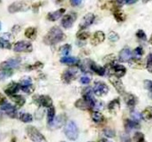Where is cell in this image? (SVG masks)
I'll return each instance as SVG.
<instances>
[{
	"label": "cell",
	"instance_id": "obj_41",
	"mask_svg": "<svg viewBox=\"0 0 152 142\" xmlns=\"http://www.w3.org/2000/svg\"><path fill=\"white\" fill-rule=\"evenodd\" d=\"M0 47L1 48H5V49H10L11 48V44H10L9 41L0 38Z\"/></svg>",
	"mask_w": 152,
	"mask_h": 142
},
{
	"label": "cell",
	"instance_id": "obj_40",
	"mask_svg": "<svg viewBox=\"0 0 152 142\" xmlns=\"http://www.w3.org/2000/svg\"><path fill=\"white\" fill-rule=\"evenodd\" d=\"M131 116H132V118L134 119V121H135V122H138V121H140V120L142 118V114H140V113L137 112V111H133V112L131 113Z\"/></svg>",
	"mask_w": 152,
	"mask_h": 142
},
{
	"label": "cell",
	"instance_id": "obj_60",
	"mask_svg": "<svg viewBox=\"0 0 152 142\" xmlns=\"http://www.w3.org/2000/svg\"><path fill=\"white\" fill-rule=\"evenodd\" d=\"M0 30H1V23H0Z\"/></svg>",
	"mask_w": 152,
	"mask_h": 142
},
{
	"label": "cell",
	"instance_id": "obj_17",
	"mask_svg": "<svg viewBox=\"0 0 152 142\" xmlns=\"http://www.w3.org/2000/svg\"><path fill=\"white\" fill-rule=\"evenodd\" d=\"M20 89V84H17V83H11L4 90L5 93L8 95V96H12V95H14L16 94Z\"/></svg>",
	"mask_w": 152,
	"mask_h": 142
},
{
	"label": "cell",
	"instance_id": "obj_50",
	"mask_svg": "<svg viewBox=\"0 0 152 142\" xmlns=\"http://www.w3.org/2000/svg\"><path fill=\"white\" fill-rule=\"evenodd\" d=\"M70 2L73 6H78L81 4L82 0H70Z\"/></svg>",
	"mask_w": 152,
	"mask_h": 142
},
{
	"label": "cell",
	"instance_id": "obj_49",
	"mask_svg": "<svg viewBox=\"0 0 152 142\" xmlns=\"http://www.w3.org/2000/svg\"><path fill=\"white\" fill-rule=\"evenodd\" d=\"M42 64L41 62H37L35 65L30 66L28 69H29V70H37V69H40V68H42Z\"/></svg>",
	"mask_w": 152,
	"mask_h": 142
},
{
	"label": "cell",
	"instance_id": "obj_24",
	"mask_svg": "<svg viewBox=\"0 0 152 142\" xmlns=\"http://www.w3.org/2000/svg\"><path fill=\"white\" fill-rule=\"evenodd\" d=\"M10 98H11V100H12L14 103H16L19 106H22L25 104V102H26L25 98H24L23 96H20V95H16V94H14V95L10 96Z\"/></svg>",
	"mask_w": 152,
	"mask_h": 142
},
{
	"label": "cell",
	"instance_id": "obj_47",
	"mask_svg": "<svg viewBox=\"0 0 152 142\" xmlns=\"http://www.w3.org/2000/svg\"><path fill=\"white\" fill-rule=\"evenodd\" d=\"M93 108H94L96 111H99V110H101V109L104 108V104H103V102H96V101L95 106H94Z\"/></svg>",
	"mask_w": 152,
	"mask_h": 142
},
{
	"label": "cell",
	"instance_id": "obj_10",
	"mask_svg": "<svg viewBox=\"0 0 152 142\" xmlns=\"http://www.w3.org/2000/svg\"><path fill=\"white\" fill-rule=\"evenodd\" d=\"M78 75V70L76 69H69L67 70H66L63 74H62V80L66 83L69 84L70 82H72L74 79H75L76 76Z\"/></svg>",
	"mask_w": 152,
	"mask_h": 142
},
{
	"label": "cell",
	"instance_id": "obj_42",
	"mask_svg": "<svg viewBox=\"0 0 152 142\" xmlns=\"http://www.w3.org/2000/svg\"><path fill=\"white\" fill-rule=\"evenodd\" d=\"M108 38H109V40L112 41V42H116V41H118V40L119 39V36H118V35L116 32L111 31V32L109 33V35H108Z\"/></svg>",
	"mask_w": 152,
	"mask_h": 142
},
{
	"label": "cell",
	"instance_id": "obj_11",
	"mask_svg": "<svg viewBox=\"0 0 152 142\" xmlns=\"http://www.w3.org/2000/svg\"><path fill=\"white\" fill-rule=\"evenodd\" d=\"M77 18V15H76L75 13H68L67 15L64 16L63 19H62V26L65 28V29H69L73 26L75 21Z\"/></svg>",
	"mask_w": 152,
	"mask_h": 142
},
{
	"label": "cell",
	"instance_id": "obj_53",
	"mask_svg": "<svg viewBox=\"0 0 152 142\" xmlns=\"http://www.w3.org/2000/svg\"><path fill=\"white\" fill-rule=\"evenodd\" d=\"M127 4H134V3H135L136 1H138V0H125Z\"/></svg>",
	"mask_w": 152,
	"mask_h": 142
},
{
	"label": "cell",
	"instance_id": "obj_5",
	"mask_svg": "<svg viewBox=\"0 0 152 142\" xmlns=\"http://www.w3.org/2000/svg\"><path fill=\"white\" fill-rule=\"evenodd\" d=\"M32 44L29 42L27 41H20L17 42L14 46H13V50L17 53H22V52H26V53H30L32 52Z\"/></svg>",
	"mask_w": 152,
	"mask_h": 142
},
{
	"label": "cell",
	"instance_id": "obj_46",
	"mask_svg": "<svg viewBox=\"0 0 152 142\" xmlns=\"http://www.w3.org/2000/svg\"><path fill=\"white\" fill-rule=\"evenodd\" d=\"M24 92L26 93H31L34 92V86L33 85H29V86H27V87H23V88H20Z\"/></svg>",
	"mask_w": 152,
	"mask_h": 142
},
{
	"label": "cell",
	"instance_id": "obj_16",
	"mask_svg": "<svg viewBox=\"0 0 152 142\" xmlns=\"http://www.w3.org/2000/svg\"><path fill=\"white\" fill-rule=\"evenodd\" d=\"M111 69L113 72V75L117 76V77H122L126 75V70L124 66L122 65H119V64H113L111 66Z\"/></svg>",
	"mask_w": 152,
	"mask_h": 142
},
{
	"label": "cell",
	"instance_id": "obj_39",
	"mask_svg": "<svg viewBox=\"0 0 152 142\" xmlns=\"http://www.w3.org/2000/svg\"><path fill=\"white\" fill-rule=\"evenodd\" d=\"M147 70L150 73H152V53L149 54L147 57V64H146Z\"/></svg>",
	"mask_w": 152,
	"mask_h": 142
},
{
	"label": "cell",
	"instance_id": "obj_58",
	"mask_svg": "<svg viewBox=\"0 0 152 142\" xmlns=\"http://www.w3.org/2000/svg\"><path fill=\"white\" fill-rule=\"evenodd\" d=\"M11 142H16V140H15V139H12V141Z\"/></svg>",
	"mask_w": 152,
	"mask_h": 142
},
{
	"label": "cell",
	"instance_id": "obj_29",
	"mask_svg": "<svg viewBox=\"0 0 152 142\" xmlns=\"http://www.w3.org/2000/svg\"><path fill=\"white\" fill-rule=\"evenodd\" d=\"M25 36L29 39H35L37 37V30L35 28H28L25 31Z\"/></svg>",
	"mask_w": 152,
	"mask_h": 142
},
{
	"label": "cell",
	"instance_id": "obj_27",
	"mask_svg": "<svg viewBox=\"0 0 152 142\" xmlns=\"http://www.w3.org/2000/svg\"><path fill=\"white\" fill-rule=\"evenodd\" d=\"M92 119H93V121H94L95 123H96V124H101V123L104 122V115H103L100 112L96 111V112H93V113H92Z\"/></svg>",
	"mask_w": 152,
	"mask_h": 142
},
{
	"label": "cell",
	"instance_id": "obj_36",
	"mask_svg": "<svg viewBox=\"0 0 152 142\" xmlns=\"http://www.w3.org/2000/svg\"><path fill=\"white\" fill-rule=\"evenodd\" d=\"M77 37H78V39H80V40H85V39H87L88 37H89V33L87 32V31L81 30V31H80V32L77 34Z\"/></svg>",
	"mask_w": 152,
	"mask_h": 142
},
{
	"label": "cell",
	"instance_id": "obj_25",
	"mask_svg": "<svg viewBox=\"0 0 152 142\" xmlns=\"http://www.w3.org/2000/svg\"><path fill=\"white\" fill-rule=\"evenodd\" d=\"M60 62L66 65H76L79 63V59L75 57H64L60 60Z\"/></svg>",
	"mask_w": 152,
	"mask_h": 142
},
{
	"label": "cell",
	"instance_id": "obj_26",
	"mask_svg": "<svg viewBox=\"0 0 152 142\" xmlns=\"http://www.w3.org/2000/svg\"><path fill=\"white\" fill-rule=\"evenodd\" d=\"M119 100L118 99H115L113 101H112L109 104H108V108L112 113H116L118 109H119Z\"/></svg>",
	"mask_w": 152,
	"mask_h": 142
},
{
	"label": "cell",
	"instance_id": "obj_43",
	"mask_svg": "<svg viewBox=\"0 0 152 142\" xmlns=\"http://www.w3.org/2000/svg\"><path fill=\"white\" fill-rule=\"evenodd\" d=\"M136 36L141 39V40H143V41H146L147 40V36L145 34V32L142 30H139L137 32H136Z\"/></svg>",
	"mask_w": 152,
	"mask_h": 142
},
{
	"label": "cell",
	"instance_id": "obj_23",
	"mask_svg": "<svg viewBox=\"0 0 152 142\" xmlns=\"http://www.w3.org/2000/svg\"><path fill=\"white\" fill-rule=\"evenodd\" d=\"M113 15L114 18L116 19L117 21L118 22H121V21H124L126 20V15L123 13V12H121L118 8L115 7L113 8Z\"/></svg>",
	"mask_w": 152,
	"mask_h": 142
},
{
	"label": "cell",
	"instance_id": "obj_6",
	"mask_svg": "<svg viewBox=\"0 0 152 142\" xmlns=\"http://www.w3.org/2000/svg\"><path fill=\"white\" fill-rule=\"evenodd\" d=\"M20 59H10L6 61H4L0 64L1 70H11L12 69H16L20 66Z\"/></svg>",
	"mask_w": 152,
	"mask_h": 142
},
{
	"label": "cell",
	"instance_id": "obj_44",
	"mask_svg": "<svg viewBox=\"0 0 152 142\" xmlns=\"http://www.w3.org/2000/svg\"><path fill=\"white\" fill-rule=\"evenodd\" d=\"M104 135L106 136V137H108V138H113L114 136H115V132H114L113 130H112V129H105L104 131Z\"/></svg>",
	"mask_w": 152,
	"mask_h": 142
},
{
	"label": "cell",
	"instance_id": "obj_61",
	"mask_svg": "<svg viewBox=\"0 0 152 142\" xmlns=\"http://www.w3.org/2000/svg\"><path fill=\"white\" fill-rule=\"evenodd\" d=\"M0 2H1V0H0Z\"/></svg>",
	"mask_w": 152,
	"mask_h": 142
},
{
	"label": "cell",
	"instance_id": "obj_13",
	"mask_svg": "<svg viewBox=\"0 0 152 142\" xmlns=\"http://www.w3.org/2000/svg\"><path fill=\"white\" fill-rule=\"evenodd\" d=\"M94 21H95V15L93 14V13H88V14H86L83 18H82V20H81V21H80V29H86V28H88V26H90L93 22H94Z\"/></svg>",
	"mask_w": 152,
	"mask_h": 142
},
{
	"label": "cell",
	"instance_id": "obj_19",
	"mask_svg": "<svg viewBox=\"0 0 152 142\" xmlns=\"http://www.w3.org/2000/svg\"><path fill=\"white\" fill-rule=\"evenodd\" d=\"M104 37H105V36L103 31H96L93 35V37L91 39V44L93 45H97V44H101L102 42H104Z\"/></svg>",
	"mask_w": 152,
	"mask_h": 142
},
{
	"label": "cell",
	"instance_id": "obj_55",
	"mask_svg": "<svg viewBox=\"0 0 152 142\" xmlns=\"http://www.w3.org/2000/svg\"><path fill=\"white\" fill-rule=\"evenodd\" d=\"M55 1H56L57 4H59V3H61L62 1H64V0H55Z\"/></svg>",
	"mask_w": 152,
	"mask_h": 142
},
{
	"label": "cell",
	"instance_id": "obj_30",
	"mask_svg": "<svg viewBox=\"0 0 152 142\" xmlns=\"http://www.w3.org/2000/svg\"><path fill=\"white\" fill-rule=\"evenodd\" d=\"M29 85H32V80L30 77L28 76H26V77H23L20 82V88H23V87H27V86H29Z\"/></svg>",
	"mask_w": 152,
	"mask_h": 142
},
{
	"label": "cell",
	"instance_id": "obj_54",
	"mask_svg": "<svg viewBox=\"0 0 152 142\" xmlns=\"http://www.w3.org/2000/svg\"><path fill=\"white\" fill-rule=\"evenodd\" d=\"M123 142H131V141L128 138H123Z\"/></svg>",
	"mask_w": 152,
	"mask_h": 142
},
{
	"label": "cell",
	"instance_id": "obj_48",
	"mask_svg": "<svg viewBox=\"0 0 152 142\" xmlns=\"http://www.w3.org/2000/svg\"><path fill=\"white\" fill-rule=\"evenodd\" d=\"M0 38H2V39H4V40L9 41V40L12 38V35H11L10 33H3V34L0 35Z\"/></svg>",
	"mask_w": 152,
	"mask_h": 142
},
{
	"label": "cell",
	"instance_id": "obj_3",
	"mask_svg": "<svg viewBox=\"0 0 152 142\" xmlns=\"http://www.w3.org/2000/svg\"><path fill=\"white\" fill-rule=\"evenodd\" d=\"M28 138L33 142H46L44 136L34 126L28 125L26 129Z\"/></svg>",
	"mask_w": 152,
	"mask_h": 142
},
{
	"label": "cell",
	"instance_id": "obj_22",
	"mask_svg": "<svg viewBox=\"0 0 152 142\" xmlns=\"http://www.w3.org/2000/svg\"><path fill=\"white\" fill-rule=\"evenodd\" d=\"M125 128H126V130L127 132H129V131H132V130H134V129H139L140 124L137 122L134 121V120L127 119V120L125 121Z\"/></svg>",
	"mask_w": 152,
	"mask_h": 142
},
{
	"label": "cell",
	"instance_id": "obj_9",
	"mask_svg": "<svg viewBox=\"0 0 152 142\" xmlns=\"http://www.w3.org/2000/svg\"><path fill=\"white\" fill-rule=\"evenodd\" d=\"M109 80L112 83V84L114 86V88L116 89V91L119 94H124L125 93V87H124L121 80L118 77L115 76V75H111L109 77Z\"/></svg>",
	"mask_w": 152,
	"mask_h": 142
},
{
	"label": "cell",
	"instance_id": "obj_35",
	"mask_svg": "<svg viewBox=\"0 0 152 142\" xmlns=\"http://www.w3.org/2000/svg\"><path fill=\"white\" fill-rule=\"evenodd\" d=\"M71 45L70 44H65V45H63L61 48H60V53L63 54V55H67L69 53H70V51H71Z\"/></svg>",
	"mask_w": 152,
	"mask_h": 142
},
{
	"label": "cell",
	"instance_id": "obj_33",
	"mask_svg": "<svg viewBox=\"0 0 152 142\" xmlns=\"http://www.w3.org/2000/svg\"><path fill=\"white\" fill-rule=\"evenodd\" d=\"M134 142H146L145 137H144L143 133L139 132H137L134 133Z\"/></svg>",
	"mask_w": 152,
	"mask_h": 142
},
{
	"label": "cell",
	"instance_id": "obj_15",
	"mask_svg": "<svg viewBox=\"0 0 152 142\" xmlns=\"http://www.w3.org/2000/svg\"><path fill=\"white\" fill-rule=\"evenodd\" d=\"M0 110H1L3 113L7 114V115H8L9 116H11V117H15V116L17 115V112H16L15 106H12V105L9 104V103H4V104L1 106Z\"/></svg>",
	"mask_w": 152,
	"mask_h": 142
},
{
	"label": "cell",
	"instance_id": "obj_7",
	"mask_svg": "<svg viewBox=\"0 0 152 142\" xmlns=\"http://www.w3.org/2000/svg\"><path fill=\"white\" fill-rule=\"evenodd\" d=\"M108 92H109V88L106 84L103 82H96L95 84L94 88H93V92L96 96H104L107 94Z\"/></svg>",
	"mask_w": 152,
	"mask_h": 142
},
{
	"label": "cell",
	"instance_id": "obj_8",
	"mask_svg": "<svg viewBox=\"0 0 152 142\" xmlns=\"http://www.w3.org/2000/svg\"><path fill=\"white\" fill-rule=\"evenodd\" d=\"M34 102L37 103L38 106L50 107L52 106V100L48 95H41V96H35Z\"/></svg>",
	"mask_w": 152,
	"mask_h": 142
},
{
	"label": "cell",
	"instance_id": "obj_37",
	"mask_svg": "<svg viewBox=\"0 0 152 142\" xmlns=\"http://www.w3.org/2000/svg\"><path fill=\"white\" fill-rule=\"evenodd\" d=\"M12 75V72L11 70H2L0 72V80H4Z\"/></svg>",
	"mask_w": 152,
	"mask_h": 142
},
{
	"label": "cell",
	"instance_id": "obj_12",
	"mask_svg": "<svg viewBox=\"0 0 152 142\" xmlns=\"http://www.w3.org/2000/svg\"><path fill=\"white\" fill-rule=\"evenodd\" d=\"M66 122V115H59L57 117H54L51 123L49 124V126L50 129H58L60 128Z\"/></svg>",
	"mask_w": 152,
	"mask_h": 142
},
{
	"label": "cell",
	"instance_id": "obj_56",
	"mask_svg": "<svg viewBox=\"0 0 152 142\" xmlns=\"http://www.w3.org/2000/svg\"><path fill=\"white\" fill-rule=\"evenodd\" d=\"M104 142H113V141H109V140H104Z\"/></svg>",
	"mask_w": 152,
	"mask_h": 142
},
{
	"label": "cell",
	"instance_id": "obj_59",
	"mask_svg": "<svg viewBox=\"0 0 152 142\" xmlns=\"http://www.w3.org/2000/svg\"><path fill=\"white\" fill-rule=\"evenodd\" d=\"M148 1H150V0H143V3H147Z\"/></svg>",
	"mask_w": 152,
	"mask_h": 142
},
{
	"label": "cell",
	"instance_id": "obj_45",
	"mask_svg": "<svg viewBox=\"0 0 152 142\" xmlns=\"http://www.w3.org/2000/svg\"><path fill=\"white\" fill-rule=\"evenodd\" d=\"M90 80H91V78L88 75H83V76L80 77V83L82 84H89L90 83Z\"/></svg>",
	"mask_w": 152,
	"mask_h": 142
},
{
	"label": "cell",
	"instance_id": "obj_57",
	"mask_svg": "<svg viewBox=\"0 0 152 142\" xmlns=\"http://www.w3.org/2000/svg\"><path fill=\"white\" fill-rule=\"evenodd\" d=\"M150 43L152 44V36H151V39H150Z\"/></svg>",
	"mask_w": 152,
	"mask_h": 142
},
{
	"label": "cell",
	"instance_id": "obj_20",
	"mask_svg": "<svg viewBox=\"0 0 152 142\" xmlns=\"http://www.w3.org/2000/svg\"><path fill=\"white\" fill-rule=\"evenodd\" d=\"M89 69H90V70L95 72L96 74H97V75H101V76L104 75V74H105V69H104V67H101V66H99V65H96V64L95 62H93L92 61H90Z\"/></svg>",
	"mask_w": 152,
	"mask_h": 142
},
{
	"label": "cell",
	"instance_id": "obj_1",
	"mask_svg": "<svg viewBox=\"0 0 152 142\" xmlns=\"http://www.w3.org/2000/svg\"><path fill=\"white\" fill-rule=\"evenodd\" d=\"M65 39H66V35L62 32V30L58 27H53L44 36L43 42L46 44L53 45L64 41Z\"/></svg>",
	"mask_w": 152,
	"mask_h": 142
},
{
	"label": "cell",
	"instance_id": "obj_31",
	"mask_svg": "<svg viewBox=\"0 0 152 142\" xmlns=\"http://www.w3.org/2000/svg\"><path fill=\"white\" fill-rule=\"evenodd\" d=\"M142 118H144L146 120L152 119V106H149V107L145 108L142 114Z\"/></svg>",
	"mask_w": 152,
	"mask_h": 142
},
{
	"label": "cell",
	"instance_id": "obj_38",
	"mask_svg": "<svg viewBox=\"0 0 152 142\" xmlns=\"http://www.w3.org/2000/svg\"><path fill=\"white\" fill-rule=\"evenodd\" d=\"M144 87L150 92V96L152 99V81H151V80H145L144 81Z\"/></svg>",
	"mask_w": 152,
	"mask_h": 142
},
{
	"label": "cell",
	"instance_id": "obj_14",
	"mask_svg": "<svg viewBox=\"0 0 152 142\" xmlns=\"http://www.w3.org/2000/svg\"><path fill=\"white\" fill-rule=\"evenodd\" d=\"M133 58V53L128 48H124L120 51L118 59L122 62H128Z\"/></svg>",
	"mask_w": 152,
	"mask_h": 142
},
{
	"label": "cell",
	"instance_id": "obj_28",
	"mask_svg": "<svg viewBox=\"0 0 152 142\" xmlns=\"http://www.w3.org/2000/svg\"><path fill=\"white\" fill-rule=\"evenodd\" d=\"M19 118L23 123H31L33 121V116L28 113H22L19 115Z\"/></svg>",
	"mask_w": 152,
	"mask_h": 142
},
{
	"label": "cell",
	"instance_id": "obj_52",
	"mask_svg": "<svg viewBox=\"0 0 152 142\" xmlns=\"http://www.w3.org/2000/svg\"><path fill=\"white\" fill-rule=\"evenodd\" d=\"M5 102V98L0 93V105H2V104H4Z\"/></svg>",
	"mask_w": 152,
	"mask_h": 142
},
{
	"label": "cell",
	"instance_id": "obj_34",
	"mask_svg": "<svg viewBox=\"0 0 152 142\" xmlns=\"http://www.w3.org/2000/svg\"><path fill=\"white\" fill-rule=\"evenodd\" d=\"M142 54H143V50H142V48L141 46H139L136 49H134L133 55L134 56V59L135 60H140V58L142 56Z\"/></svg>",
	"mask_w": 152,
	"mask_h": 142
},
{
	"label": "cell",
	"instance_id": "obj_4",
	"mask_svg": "<svg viewBox=\"0 0 152 142\" xmlns=\"http://www.w3.org/2000/svg\"><path fill=\"white\" fill-rule=\"evenodd\" d=\"M28 9H29V5L26 4L25 2H21V1L14 2L8 7V11L11 13H14L17 12H25V11H28Z\"/></svg>",
	"mask_w": 152,
	"mask_h": 142
},
{
	"label": "cell",
	"instance_id": "obj_51",
	"mask_svg": "<svg viewBox=\"0 0 152 142\" xmlns=\"http://www.w3.org/2000/svg\"><path fill=\"white\" fill-rule=\"evenodd\" d=\"M20 27L18 26V25H16V26H14V27L12 28V31H13L14 33H18V32L20 31Z\"/></svg>",
	"mask_w": 152,
	"mask_h": 142
},
{
	"label": "cell",
	"instance_id": "obj_32",
	"mask_svg": "<svg viewBox=\"0 0 152 142\" xmlns=\"http://www.w3.org/2000/svg\"><path fill=\"white\" fill-rule=\"evenodd\" d=\"M47 117H48V123H51L52 120L54 119L55 117V107L53 106H50L48 108V111H47Z\"/></svg>",
	"mask_w": 152,
	"mask_h": 142
},
{
	"label": "cell",
	"instance_id": "obj_2",
	"mask_svg": "<svg viewBox=\"0 0 152 142\" xmlns=\"http://www.w3.org/2000/svg\"><path fill=\"white\" fill-rule=\"evenodd\" d=\"M64 132L66 136L70 140V141H76L78 136H79V130L76 125V124L74 121H69L66 124Z\"/></svg>",
	"mask_w": 152,
	"mask_h": 142
},
{
	"label": "cell",
	"instance_id": "obj_18",
	"mask_svg": "<svg viewBox=\"0 0 152 142\" xmlns=\"http://www.w3.org/2000/svg\"><path fill=\"white\" fill-rule=\"evenodd\" d=\"M66 12V9L62 8V9H59L58 11H55V12H51V13H49L48 15H47V18L49 21H58Z\"/></svg>",
	"mask_w": 152,
	"mask_h": 142
},
{
	"label": "cell",
	"instance_id": "obj_21",
	"mask_svg": "<svg viewBox=\"0 0 152 142\" xmlns=\"http://www.w3.org/2000/svg\"><path fill=\"white\" fill-rule=\"evenodd\" d=\"M124 100H125V102H126V104L127 105V106H129V107H134V106H135V104H136V101H137V100H136V98H135V96L134 95H133V94H131V93H124Z\"/></svg>",
	"mask_w": 152,
	"mask_h": 142
}]
</instances>
